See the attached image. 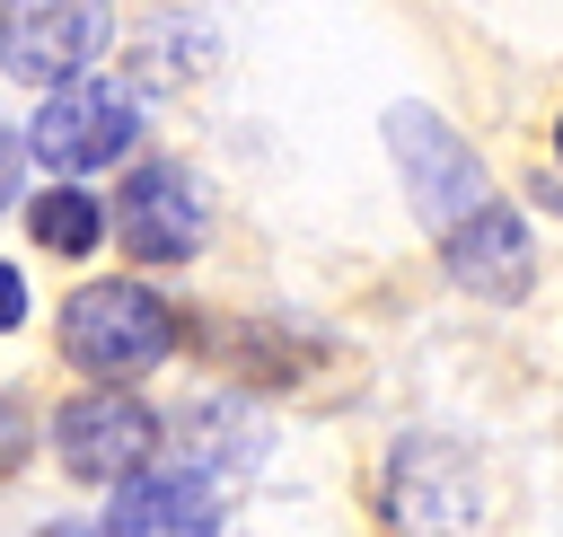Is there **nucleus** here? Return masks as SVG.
Masks as SVG:
<instances>
[{
  "instance_id": "1",
  "label": "nucleus",
  "mask_w": 563,
  "mask_h": 537,
  "mask_svg": "<svg viewBox=\"0 0 563 537\" xmlns=\"http://www.w3.org/2000/svg\"><path fill=\"white\" fill-rule=\"evenodd\" d=\"M176 352V308L141 282H88L70 291L62 308V361L106 379V387H132L141 370H158Z\"/></svg>"
},
{
  "instance_id": "2",
  "label": "nucleus",
  "mask_w": 563,
  "mask_h": 537,
  "mask_svg": "<svg viewBox=\"0 0 563 537\" xmlns=\"http://www.w3.org/2000/svg\"><path fill=\"white\" fill-rule=\"evenodd\" d=\"M106 0H0V70L26 88H62L106 53Z\"/></svg>"
},
{
  "instance_id": "3",
  "label": "nucleus",
  "mask_w": 563,
  "mask_h": 537,
  "mask_svg": "<svg viewBox=\"0 0 563 537\" xmlns=\"http://www.w3.org/2000/svg\"><path fill=\"white\" fill-rule=\"evenodd\" d=\"M387 150H396V167H405V194H413V211H422V229L440 238V229H457L493 185H484V167H475V150L431 114V106H396L387 114Z\"/></svg>"
},
{
  "instance_id": "4",
  "label": "nucleus",
  "mask_w": 563,
  "mask_h": 537,
  "mask_svg": "<svg viewBox=\"0 0 563 537\" xmlns=\"http://www.w3.org/2000/svg\"><path fill=\"white\" fill-rule=\"evenodd\" d=\"M132 132H141V106H132L114 79H62V88L44 97V114H35L26 141H35V158H44L53 176H79V167L123 158Z\"/></svg>"
},
{
  "instance_id": "5",
  "label": "nucleus",
  "mask_w": 563,
  "mask_h": 537,
  "mask_svg": "<svg viewBox=\"0 0 563 537\" xmlns=\"http://www.w3.org/2000/svg\"><path fill=\"white\" fill-rule=\"evenodd\" d=\"M53 449H62V467H70L79 484H123V475L158 449V414H150L132 387H106V379H97V396H70V405L53 414Z\"/></svg>"
},
{
  "instance_id": "6",
  "label": "nucleus",
  "mask_w": 563,
  "mask_h": 537,
  "mask_svg": "<svg viewBox=\"0 0 563 537\" xmlns=\"http://www.w3.org/2000/svg\"><path fill=\"white\" fill-rule=\"evenodd\" d=\"M114 238L141 255V264H185L202 246V185L185 167H132V185L114 194Z\"/></svg>"
},
{
  "instance_id": "7",
  "label": "nucleus",
  "mask_w": 563,
  "mask_h": 537,
  "mask_svg": "<svg viewBox=\"0 0 563 537\" xmlns=\"http://www.w3.org/2000/svg\"><path fill=\"white\" fill-rule=\"evenodd\" d=\"M106 537H220V484L194 467H132L114 484Z\"/></svg>"
},
{
  "instance_id": "8",
  "label": "nucleus",
  "mask_w": 563,
  "mask_h": 537,
  "mask_svg": "<svg viewBox=\"0 0 563 537\" xmlns=\"http://www.w3.org/2000/svg\"><path fill=\"white\" fill-rule=\"evenodd\" d=\"M440 255H449V273H457L466 291H484V299H519L528 273H537L528 229H519V211H510L501 194H484L457 229H440Z\"/></svg>"
},
{
  "instance_id": "9",
  "label": "nucleus",
  "mask_w": 563,
  "mask_h": 537,
  "mask_svg": "<svg viewBox=\"0 0 563 537\" xmlns=\"http://www.w3.org/2000/svg\"><path fill=\"white\" fill-rule=\"evenodd\" d=\"M26 229H35V246H53V255H88V246L106 238V211H97L79 185H44V194L26 202Z\"/></svg>"
},
{
  "instance_id": "10",
  "label": "nucleus",
  "mask_w": 563,
  "mask_h": 537,
  "mask_svg": "<svg viewBox=\"0 0 563 537\" xmlns=\"http://www.w3.org/2000/svg\"><path fill=\"white\" fill-rule=\"evenodd\" d=\"M26 317V282H18V264H0V335Z\"/></svg>"
},
{
  "instance_id": "11",
  "label": "nucleus",
  "mask_w": 563,
  "mask_h": 537,
  "mask_svg": "<svg viewBox=\"0 0 563 537\" xmlns=\"http://www.w3.org/2000/svg\"><path fill=\"white\" fill-rule=\"evenodd\" d=\"M18 158H26V150H18V132H0V202L18 194Z\"/></svg>"
},
{
  "instance_id": "12",
  "label": "nucleus",
  "mask_w": 563,
  "mask_h": 537,
  "mask_svg": "<svg viewBox=\"0 0 563 537\" xmlns=\"http://www.w3.org/2000/svg\"><path fill=\"white\" fill-rule=\"evenodd\" d=\"M35 537H106V528H88V519H53V528H35Z\"/></svg>"
},
{
  "instance_id": "13",
  "label": "nucleus",
  "mask_w": 563,
  "mask_h": 537,
  "mask_svg": "<svg viewBox=\"0 0 563 537\" xmlns=\"http://www.w3.org/2000/svg\"><path fill=\"white\" fill-rule=\"evenodd\" d=\"M554 158H563V123H554Z\"/></svg>"
}]
</instances>
